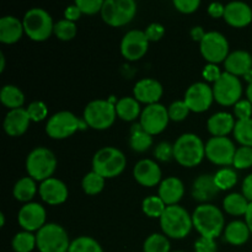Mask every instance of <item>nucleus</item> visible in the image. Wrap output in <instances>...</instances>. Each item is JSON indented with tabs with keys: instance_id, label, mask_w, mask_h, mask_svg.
<instances>
[{
	"instance_id": "13",
	"label": "nucleus",
	"mask_w": 252,
	"mask_h": 252,
	"mask_svg": "<svg viewBox=\"0 0 252 252\" xmlns=\"http://www.w3.org/2000/svg\"><path fill=\"white\" fill-rule=\"evenodd\" d=\"M170 121L169 111L161 103L148 105L140 115V126L150 135L161 133L167 127Z\"/></svg>"
},
{
	"instance_id": "3",
	"label": "nucleus",
	"mask_w": 252,
	"mask_h": 252,
	"mask_svg": "<svg viewBox=\"0 0 252 252\" xmlns=\"http://www.w3.org/2000/svg\"><path fill=\"white\" fill-rule=\"evenodd\" d=\"M160 225L166 236L172 239H184L191 231L193 220L189 212L181 206H169L160 218Z\"/></svg>"
},
{
	"instance_id": "40",
	"label": "nucleus",
	"mask_w": 252,
	"mask_h": 252,
	"mask_svg": "<svg viewBox=\"0 0 252 252\" xmlns=\"http://www.w3.org/2000/svg\"><path fill=\"white\" fill-rule=\"evenodd\" d=\"M214 181L220 191H226L235 186L238 182V175H236L235 170L224 167L214 175Z\"/></svg>"
},
{
	"instance_id": "36",
	"label": "nucleus",
	"mask_w": 252,
	"mask_h": 252,
	"mask_svg": "<svg viewBox=\"0 0 252 252\" xmlns=\"http://www.w3.org/2000/svg\"><path fill=\"white\" fill-rule=\"evenodd\" d=\"M81 186H83L84 192L86 194L94 196V194L100 193L103 189V187H105V177L98 175L97 172L91 171L84 176Z\"/></svg>"
},
{
	"instance_id": "33",
	"label": "nucleus",
	"mask_w": 252,
	"mask_h": 252,
	"mask_svg": "<svg viewBox=\"0 0 252 252\" xmlns=\"http://www.w3.org/2000/svg\"><path fill=\"white\" fill-rule=\"evenodd\" d=\"M37 192V186L32 177H22L15 184L14 186V197L20 202H27L30 203Z\"/></svg>"
},
{
	"instance_id": "2",
	"label": "nucleus",
	"mask_w": 252,
	"mask_h": 252,
	"mask_svg": "<svg viewBox=\"0 0 252 252\" xmlns=\"http://www.w3.org/2000/svg\"><path fill=\"white\" fill-rule=\"evenodd\" d=\"M206 157V144L193 133H185L174 144V158L186 167L197 166Z\"/></svg>"
},
{
	"instance_id": "48",
	"label": "nucleus",
	"mask_w": 252,
	"mask_h": 252,
	"mask_svg": "<svg viewBox=\"0 0 252 252\" xmlns=\"http://www.w3.org/2000/svg\"><path fill=\"white\" fill-rule=\"evenodd\" d=\"M201 5L199 0H174V6L182 14H192Z\"/></svg>"
},
{
	"instance_id": "30",
	"label": "nucleus",
	"mask_w": 252,
	"mask_h": 252,
	"mask_svg": "<svg viewBox=\"0 0 252 252\" xmlns=\"http://www.w3.org/2000/svg\"><path fill=\"white\" fill-rule=\"evenodd\" d=\"M153 135L145 132L140 123H135L133 127L130 128V135H129V145L134 152L143 153L147 152L150 147L153 145Z\"/></svg>"
},
{
	"instance_id": "37",
	"label": "nucleus",
	"mask_w": 252,
	"mask_h": 252,
	"mask_svg": "<svg viewBox=\"0 0 252 252\" xmlns=\"http://www.w3.org/2000/svg\"><path fill=\"white\" fill-rule=\"evenodd\" d=\"M68 252H103L102 248L91 236H79L70 244Z\"/></svg>"
},
{
	"instance_id": "19",
	"label": "nucleus",
	"mask_w": 252,
	"mask_h": 252,
	"mask_svg": "<svg viewBox=\"0 0 252 252\" xmlns=\"http://www.w3.org/2000/svg\"><path fill=\"white\" fill-rule=\"evenodd\" d=\"M39 196L46 203L51 206H58L64 203L68 198V187L61 180L51 177L41 184Z\"/></svg>"
},
{
	"instance_id": "25",
	"label": "nucleus",
	"mask_w": 252,
	"mask_h": 252,
	"mask_svg": "<svg viewBox=\"0 0 252 252\" xmlns=\"http://www.w3.org/2000/svg\"><path fill=\"white\" fill-rule=\"evenodd\" d=\"M224 65L228 73L235 76H245L249 71L252 70V57L249 52L243 49L234 51L225 59Z\"/></svg>"
},
{
	"instance_id": "7",
	"label": "nucleus",
	"mask_w": 252,
	"mask_h": 252,
	"mask_svg": "<svg viewBox=\"0 0 252 252\" xmlns=\"http://www.w3.org/2000/svg\"><path fill=\"white\" fill-rule=\"evenodd\" d=\"M22 24H24L25 33L36 42L46 41L54 30L52 16L41 7L30 9L25 14Z\"/></svg>"
},
{
	"instance_id": "29",
	"label": "nucleus",
	"mask_w": 252,
	"mask_h": 252,
	"mask_svg": "<svg viewBox=\"0 0 252 252\" xmlns=\"http://www.w3.org/2000/svg\"><path fill=\"white\" fill-rule=\"evenodd\" d=\"M116 112L117 116L123 121H134L138 118V116L142 115L140 112V105L139 101L135 97H122L117 101L116 103Z\"/></svg>"
},
{
	"instance_id": "10",
	"label": "nucleus",
	"mask_w": 252,
	"mask_h": 252,
	"mask_svg": "<svg viewBox=\"0 0 252 252\" xmlns=\"http://www.w3.org/2000/svg\"><path fill=\"white\" fill-rule=\"evenodd\" d=\"M137 12L134 0H105L101 9V16L111 26H123L133 20Z\"/></svg>"
},
{
	"instance_id": "27",
	"label": "nucleus",
	"mask_w": 252,
	"mask_h": 252,
	"mask_svg": "<svg viewBox=\"0 0 252 252\" xmlns=\"http://www.w3.org/2000/svg\"><path fill=\"white\" fill-rule=\"evenodd\" d=\"M235 120L228 112H218L207 122V128L213 137H226L235 128Z\"/></svg>"
},
{
	"instance_id": "5",
	"label": "nucleus",
	"mask_w": 252,
	"mask_h": 252,
	"mask_svg": "<svg viewBox=\"0 0 252 252\" xmlns=\"http://www.w3.org/2000/svg\"><path fill=\"white\" fill-rule=\"evenodd\" d=\"M57 167V158L49 149L44 147L34 148L26 159V170L30 177L37 181L51 179Z\"/></svg>"
},
{
	"instance_id": "17",
	"label": "nucleus",
	"mask_w": 252,
	"mask_h": 252,
	"mask_svg": "<svg viewBox=\"0 0 252 252\" xmlns=\"http://www.w3.org/2000/svg\"><path fill=\"white\" fill-rule=\"evenodd\" d=\"M17 221L25 231H32L43 228L46 225V209L39 203L30 202L21 207L17 214Z\"/></svg>"
},
{
	"instance_id": "9",
	"label": "nucleus",
	"mask_w": 252,
	"mask_h": 252,
	"mask_svg": "<svg viewBox=\"0 0 252 252\" xmlns=\"http://www.w3.org/2000/svg\"><path fill=\"white\" fill-rule=\"evenodd\" d=\"M85 121H81L69 111H61L52 116L46 126V133L53 139H65L78 129H85Z\"/></svg>"
},
{
	"instance_id": "56",
	"label": "nucleus",
	"mask_w": 252,
	"mask_h": 252,
	"mask_svg": "<svg viewBox=\"0 0 252 252\" xmlns=\"http://www.w3.org/2000/svg\"><path fill=\"white\" fill-rule=\"evenodd\" d=\"M245 218H246V224H248L249 229H250V231L252 234V202L250 203V206H249L248 212H246V214H245Z\"/></svg>"
},
{
	"instance_id": "46",
	"label": "nucleus",
	"mask_w": 252,
	"mask_h": 252,
	"mask_svg": "<svg viewBox=\"0 0 252 252\" xmlns=\"http://www.w3.org/2000/svg\"><path fill=\"white\" fill-rule=\"evenodd\" d=\"M154 155L158 160L169 161L174 157V145L167 142H161L157 145L154 150Z\"/></svg>"
},
{
	"instance_id": "23",
	"label": "nucleus",
	"mask_w": 252,
	"mask_h": 252,
	"mask_svg": "<svg viewBox=\"0 0 252 252\" xmlns=\"http://www.w3.org/2000/svg\"><path fill=\"white\" fill-rule=\"evenodd\" d=\"M185 194L184 182L177 177H167L161 181L159 186V197L164 201V203L169 206H175L177 202L181 201Z\"/></svg>"
},
{
	"instance_id": "4",
	"label": "nucleus",
	"mask_w": 252,
	"mask_h": 252,
	"mask_svg": "<svg viewBox=\"0 0 252 252\" xmlns=\"http://www.w3.org/2000/svg\"><path fill=\"white\" fill-rule=\"evenodd\" d=\"M126 165V155L115 147L102 148L93 158V171L105 179H112L122 174Z\"/></svg>"
},
{
	"instance_id": "20",
	"label": "nucleus",
	"mask_w": 252,
	"mask_h": 252,
	"mask_svg": "<svg viewBox=\"0 0 252 252\" xmlns=\"http://www.w3.org/2000/svg\"><path fill=\"white\" fill-rule=\"evenodd\" d=\"M134 97L139 102L148 103H159L160 97L162 96V85L158 80L152 78H145L138 81L134 85Z\"/></svg>"
},
{
	"instance_id": "52",
	"label": "nucleus",
	"mask_w": 252,
	"mask_h": 252,
	"mask_svg": "<svg viewBox=\"0 0 252 252\" xmlns=\"http://www.w3.org/2000/svg\"><path fill=\"white\" fill-rule=\"evenodd\" d=\"M224 12H225V6L220 2H212L208 6V14L214 19L224 17Z\"/></svg>"
},
{
	"instance_id": "11",
	"label": "nucleus",
	"mask_w": 252,
	"mask_h": 252,
	"mask_svg": "<svg viewBox=\"0 0 252 252\" xmlns=\"http://www.w3.org/2000/svg\"><path fill=\"white\" fill-rule=\"evenodd\" d=\"M213 94L214 100H217V102L220 103V105H235L236 102L240 101L241 94H243V85H241V81L239 80L238 76L225 71L214 83Z\"/></svg>"
},
{
	"instance_id": "59",
	"label": "nucleus",
	"mask_w": 252,
	"mask_h": 252,
	"mask_svg": "<svg viewBox=\"0 0 252 252\" xmlns=\"http://www.w3.org/2000/svg\"><path fill=\"white\" fill-rule=\"evenodd\" d=\"M245 79H246V80L249 81V83H252V70H251V71H249V73L246 74V75H245Z\"/></svg>"
},
{
	"instance_id": "43",
	"label": "nucleus",
	"mask_w": 252,
	"mask_h": 252,
	"mask_svg": "<svg viewBox=\"0 0 252 252\" xmlns=\"http://www.w3.org/2000/svg\"><path fill=\"white\" fill-rule=\"evenodd\" d=\"M27 113H29L30 118L33 122H41L48 115V107L44 102L42 101H33L29 105V107L26 108Z\"/></svg>"
},
{
	"instance_id": "15",
	"label": "nucleus",
	"mask_w": 252,
	"mask_h": 252,
	"mask_svg": "<svg viewBox=\"0 0 252 252\" xmlns=\"http://www.w3.org/2000/svg\"><path fill=\"white\" fill-rule=\"evenodd\" d=\"M214 100L213 88L206 83H194L185 94V102L192 112H204L211 107Z\"/></svg>"
},
{
	"instance_id": "28",
	"label": "nucleus",
	"mask_w": 252,
	"mask_h": 252,
	"mask_svg": "<svg viewBox=\"0 0 252 252\" xmlns=\"http://www.w3.org/2000/svg\"><path fill=\"white\" fill-rule=\"evenodd\" d=\"M250 229L248 224L241 220H234L226 225L224 236L229 244L235 246L244 245L250 238Z\"/></svg>"
},
{
	"instance_id": "47",
	"label": "nucleus",
	"mask_w": 252,
	"mask_h": 252,
	"mask_svg": "<svg viewBox=\"0 0 252 252\" xmlns=\"http://www.w3.org/2000/svg\"><path fill=\"white\" fill-rule=\"evenodd\" d=\"M234 113L239 120H250L252 115V103L249 100H240L234 105Z\"/></svg>"
},
{
	"instance_id": "1",
	"label": "nucleus",
	"mask_w": 252,
	"mask_h": 252,
	"mask_svg": "<svg viewBox=\"0 0 252 252\" xmlns=\"http://www.w3.org/2000/svg\"><path fill=\"white\" fill-rule=\"evenodd\" d=\"M193 226L202 238L216 239L220 236L224 229V216L218 207L213 204H201L197 207L192 216Z\"/></svg>"
},
{
	"instance_id": "39",
	"label": "nucleus",
	"mask_w": 252,
	"mask_h": 252,
	"mask_svg": "<svg viewBox=\"0 0 252 252\" xmlns=\"http://www.w3.org/2000/svg\"><path fill=\"white\" fill-rule=\"evenodd\" d=\"M144 252H170V241L166 235L162 234H152L148 236L143 245Z\"/></svg>"
},
{
	"instance_id": "26",
	"label": "nucleus",
	"mask_w": 252,
	"mask_h": 252,
	"mask_svg": "<svg viewBox=\"0 0 252 252\" xmlns=\"http://www.w3.org/2000/svg\"><path fill=\"white\" fill-rule=\"evenodd\" d=\"M25 32L24 24L15 16L0 19V42L5 44L16 43Z\"/></svg>"
},
{
	"instance_id": "6",
	"label": "nucleus",
	"mask_w": 252,
	"mask_h": 252,
	"mask_svg": "<svg viewBox=\"0 0 252 252\" xmlns=\"http://www.w3.org/2000/svg\"><path fill=\"white\" fill-rule=\"evenodd\" d=\"M36 240L39 252H68L71 244L65 229L56 223L46 224L39 229Z\"/></svg>"
},
{
	"instance_id": "54",
	"label": "nucleus",
	"mask_w": 252,
	"mask_h": 252,
	"mask_svg": "<svg viewBox=\"0 0 252 252\" xmlns=\"http://www.w3.org/2000/svg\"><path fill=\"white\" fill-rule=\"evenodd\" d=\"M243 194L249 202H252V174L249 175L243 182Z\"/></svg>"
},
{
	"instance_id": "44",
	"label": "nucleus",
	"mask_w": 252,
	"mask_h": 252,
	"mask_svg": "<svg viewBox=\"0 0 252 252\" xmlns=\"http://www.w3.org/2000/svg\"><path fill=\"white\" fill-rule=\"evenodd\" d=\"M167 111H169L170 120L175 121V122L184 121L189 113V108L187 107L185 101H175L169 106Z\"/></svg>"
},
{
	"instance_id": "24",
	"label": "nucleus",
	"mask_w": 252,
	"mask_h": 252,
	"mask_svg": "<svg viewBox=\"0 0 252 252\" xmlns=\"http://www.w3.org/2000/svg\"><path fill=\"white\" fill-rule=\"evenodd\" d=\"M220 189L217 187L214 175H201L192 185V196L196 201L208 202L213 199Z\"/></svg>"
},
{
	"instance_id": "32",
	"label": "nucleus",
	"mask_w": 252,
	"mask_h": 252,
	"mask_svg": "<svg viewBox=\"0 0 252 252\" xmlns=\"http://www.w3.org/2000/svg\"><path fill=\"white\" fill-rule=\"evenodd\" d=\"M250 202L240 193H231L226 196L223 201V207L226 213L231 216H245Z\"/></svg>"
},
{
	"instance_id": "42",
	"label": "nucleus",
	"mask_w": 252,
	"mask_h": 252,
	"mask_svg": "<svg viewBox=\"0 0 252 252\" xmlns=\"http://www.w3.org/2000/svg\"><path fill=\"white\" fill-rule=\"evenodd\" d=\"M234 166L236 169H249L252 166V148L251 147H240L236 149L235 157H234Z\"/></svg>"
},
{
	"instance_id": "12",
	"label": "nucleus",
	"mask_w": 252,
	"mask_h": 252,
	"mask_svg": "<svg viewBox=\"0 0 252 252\" xmlns=\"http://www.w3.org/2000/svg\"><path fill=\"white\" fill-rule=\"evenodd\" d=\"M201 53L211 64H218L225 61L229 56L228 39L220 32H207L201 41Z\"/></svg>"
},
{
	"instance_id": "60",
	"label": "nucleus",
	"mask_w": 252,
	"mask_h": 252,
	"mask_svg": "<svg viewBox=\"0 0 252 252\" xmlns=\"http://www.w3.org/2000/svg\"><path fill=\"white\" fill-rule=\"evenodd\" d=\"M0 225L4 226L5 225V216L4 214H0Z\"/></svg>"
},
{
	"instance_id": "34",
	"label": "nucleus",
	"mask_w": 252,
	"mask_h": 252,
	"mask_svg": "<svg viewBox=\"0 0 252 252\" xmlns=\"http://www.w3.org/2000/svg\"><path fill=\"white\" fill-rule=\"evenodd\" d=\"M234 137L243 147L252 148V118L238 120L234 128Z\"/></svg>"
},
{
	"instance_id": "21",
	"label": "nucleus",
	"mask_w": 252,
	"mask_h": 252,
	"mask_svg": "<svg viewBox=\"0 0 252 252\" xmlns=\"http://www.w3.org/2000/svg\"><path fill=\"white\" fill-rule=\"evenodd\" d=\"M30 118L27 110L25 108H15L6 113L4 120V129L10 137H19L24 134L30 125Z\"/></svg>"
},
{
	"instance_id": "35",
	"label": "nucleus",
	"mask_w": 252,
	"mask_h": 252,
	"mask_svg": "<svg viewBox=\"0 0 252 252\" xmlns=\"http://www.w3.org/2000/svg\"><path fill=\"white\" fill-rule=\"evenodd\" d=\"M36 246V235L30 231H20L12 239V249L15 252H31Z\"/></svg>"
},
{
	"instance_id": "22",
	"label": "nucleus",
	"mask_w": 252,
	"mask_h": 252,
	"mask_svg": "<svg viewBox=\"0 0 252 252\" xmlns=\"http://www.w3.org/2000/svg\"><path fill=\"white\" fill-rule=\"evenodd\" d=\"M224 20L234 27H245L252 21V10L246 2L231 1L225 6Z\"/></svg>"
},
{
	"instance_id": "49",
	"label": "nucleus",
	"mask_w": 252,
	"mask_h": 252,
	"mask_svg": "<svg viewBox=\"0 0 252 252\" xmlns=\"http://www.w3.org/2000/svg\"><path fill=\"white\" fill-rule=\"evenodd\" d=\"M194 250L196 252H217V244L214 239L199 238L194 244Z\"/></svg>"
},
{
	"instance_id": "57",
	"label": "nucleus",
	"mask_w": 252,
	"mask_h": 252,
	"mask_svg": "<svg viewBox=\"0 0 252 252\" xmlns=\"http://www.w3.org/2000/svg\"><path fill=\"white\" fill-rule=\"evenodd\" d=\"M5 69V57L2 52H0V71H4Z\"/></svg>"
},
{
	"instance_id": "58",
	"label": "nucleus",
	"mask_w": 252,
	"mask_h": 252,
	"mask_svg": "<svg viewBox=\"0 0 252 252\" xmlns=\"http://www.w3.org/2000/svg\"><path fill=\"white\" fill-rule=\"evenodd\" d=\"M246 95H248V100L252 103V83L249 84L248 90H246Z\"/></svg>"
},
{
	"instance_id": "61",
	"label": "nucleus",
	"mask_w": 252,
	"mask_h": 252,
	"mask_svg": "<svg viewBox=\"0 0 252 252\" xmlns=\"http://www.w3.org/2000/svg\"><path fill=\"white\" fill-rule=\"evenodd\" d=\"M175 252H182V251H175Z\"/></svg>"
},
{
	"instance_id": "18",
	"label": "nucleus",
	"mask_w": 252,
	"mask_h": 252,
	"mask_svg": "<svg viewBox=\"0 0 252 252\" xmlns=\"http://www.w3.org/2000/svg\"><path fill=\"white\" fill-rule=\"evenodd\" d=\"M133 175L138 184L145 187L157 186L161 181L160 166L152 159H143L135 164Z\"/></svg>"
},
{
	"instance_id": "41",
	"label": "nucleus",
	"mask_w": 252,
	"mask_h": 252,
	"mask_svg": "<svg viewBox=\"0 0 252 252\" xmlns=\"http://www.w3.org/2000/svg\"><path fill=\"white\" fill-rule=\"evenodd\" d=\"M76 25L75 22L69 21V20H59L54 24V34L62 41H70L76 34Z\"/></svg>"
},
{
	"instance_id": "8",
	"label": "nucleus",
	"mask_w": 252,
	"mask_h": 252,
	"mask_svg": "<svg viewBox=\"0 0 252 252\" xmlns=\"http://www.w3.org/2000/svg\"><path fill=\"white\" fill-rule=\"evenodd\" d=\"M116 105L108 100H94L84 110V121L94 129L110 128L116 120Z\"/></svg>"
},
{
	"instance_id": "16",
	"label": "nucleus",
	"mask_w": 252,
	"mask_h": 252,
	"mask_svg": "<svg viewBox=\"0 0 252 252\" xmlns=\"http://www.w3.org/2000/svg\"><path fill=\"white\" fill-rule=\"evenodd\" d=\"M149 48V39L144 31L132 30L127 32L121 42V53L128 61H138Z\"/></svg>"
},
{
	"instance_id": "50",
	"label": "nucleus",
	"mask_w": 252,
	"mask_h": 252,
	"mask_svg": "<svg viewBox=\"0 0 252 252\" xmlns=\"http://www.w3.org/2000/svg\"><path fill=\"white\" fill-rule=\"evenodd\" d=\"M144 32H145V34H147V37L149 41L157 42V41H159V39H161V37L164 36L165 29L162 25L157 24V22H155V24L149 25Z\"/></svg>"
},
{
	"instance_id": "53",
	"label": "nucleus",
	"mask_w": 252,
	"mask_h": 252,
	"mask_svg": "<svg viewBox=\"0 0 252 252\" xmlns=\"http://www.w3.org/2000/svg\"><path fill=\"white\" fill-rule=\"evenodd\" d=\"M81 14H83V12L80 11V9L76 6V4H74V5H70V6L66 7L65 11H64V17H65V20L75 22L76 20L80 17Z\"/></svg>"
},
{
	"instance_id": "51",
	"label": "nucleus",
	"mask_w": 252,
	"mask_h": 252,
	"mask_svg": "<svg viewBox=\"0 0 252 252\" xmlns=\"http://www.w3.org/2000/svg\"><path fill=\"white\" fill-rule=\"evenodd\" d=\"M221 74L223 73H221L220 69L218 68L217 64L209 63L208 65L204 66L203 69V78L206 79L207 81H213V83H216V81L220 78Z\"/></svg>"
},
{
	"instance_id": "38",
	"label": "nucleus",
	"mask_w": 252,
	"mask_h": 252,
	"mask_svg": "<svg viewBox=\"0 0 252 252\" xmlns=\"http://www.w3.org/2000/svg\"><path fill=\"white\" fill-rule=\"evenodd\" d=\"M143 212L150 218H161L166 209V204L164 203L159 196H149L143 201Z\"/></svg>"
},
{
	"instance_id": "45",
	"label": "nucleus",
	"mask_w": 252,
	"mask_h": 252,
	"mask_svg": "<svg viewBox=\"0 0 252 252\" xmlns=\"http://www.w3.org/2000/svg\"><path fill=\"white\" fill-rule=\"evenodd\" d=\"M75 4L80 9V11L86 15L96 14L101 11L103 6L102 0H76Z\"/></svg>"
},
{
	"instance_id": "31",
	"label": "nucleus",
	"mask_w": 252,
	"mask_h": 252,
	"mask_svg": "<svg viewBox=\"0 0 252 252\" xmlns=\"http://www.w3.org/2000/svg\"><path fill=\"white\" fill-rule=\"evenodd\" d=\"M0 100L2 105L15 110V108L22 107L25 102V95L17 86L5 85L2 86L1 93H0Z\"/></svg>"
},
{
	"instance_id": "55",
	"label": "nucleus",
	"mask_w": 252,
	"mask_h": 252,
	"mask_svg": "<svg viewBox=\"0 0 252 252\" xmlns=\"http://www.w3.org/2000/svg\"><path fill=\"white\" fill-rule=\"evenodd\" d=\"M206 33H207V32H204L203 29H202V27H199V26L193 27V29H192V31H191L192 38H193L194 41H199V42L203 39V37L206 36Z\"/></svg>"
},
{
	"instance_id": "14",
	"label": "nucleus",
	"mask_w": 252,
	"mask_h": 252,
	"mask_svg": "<svg viewBox=\"0 0 252 252\" xmlns=\"http://www.w3.org/2000/svg\"><path fill=\"white\" fill-rule=\"evenodd\" d=\"M236 148L226 137H213L206 144V157L216 165H233Z\"/></svg>"
}]
</instances>
